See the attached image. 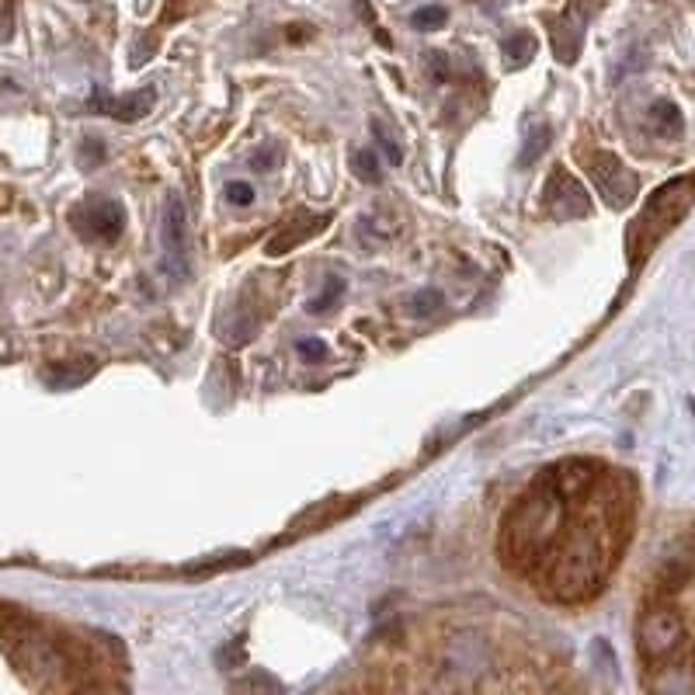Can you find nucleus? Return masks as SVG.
<instances>
[{"instance_id":"1","label":"nucleus","mask_w":695,"mask_h":695,"mask_svg":"<svg viewBox=\"0 0 695 695\" xmlns=\"http://www.w3.org/2000/svg\"><path fill=\"white\" fill-rule=\"evenodd\" d=\"M636 487L602 459H560L501 518L504 570L550 605H584L609 584L633 536Z\"/></svg>"},{"instance_id":"2","label":"nucleus","mask_w":695,"mask_h":695,"mask_svg":"<svg viewBox=\"0 0 695 695\" xmlns=\"http://www.w3.org/2000/svg\"><path fill=\"white\" fill-rule=\"evenodd\" d=\"M692 199H695V174L668 181V185L657 188V192L650 195L643 212L633 219V226H629L626 247H629V258H633V265L654 251L657 240H661L664 233H668L671 226L685 216V209L692 206Z\"/></svg>"},{"instance_id":"3","label":"nucleus","mask_w":695,"mask_h":695,"mask_svg":"<svg viewBox=\"0 0 695 695\" xmlns=\"http://www.w3.org/2000/svg\"><path fill=\"white\" fill-rule=\"evenodd\" d=\"M584 164H588V174H591V181H595L598 195H602V199L609 202L612 209H623V206H629V202H633V195H636V174L629 171V167L616 157V153L591 150L588 157H584Z\"/></svg>"},{"instance_id":"4","label":"nucleus","mask_w":695,"mask_h":695,"mask_svg":"<svg viewBox=\"0 0 695 695\" xmlns=\"http://www.w3.org/2000/svg\"><path fill=\"white\" fill-rule=\"evenodd\" d=\"M164 272L174 282H185L192 272V237H188V212L178 195L164 206Z\"/></svg>"},{"instance_id":"5","label":"nucleus","mask_w":695,"mask_h":695,"mask_svg":"<svg viewBox=\"0 0 695 695\" xmlns=\"http://www.w3.org/2000/svg\"><path fill=\"white\" fill-rule=\"evenodd\" d=\"M73 230L94 244H112L126 226V212L115 199H87L70 212Z\"/></svg>"},{"instance_id":"6","label":"nucleus","mask_w":695,"mask_h":695,"mask_svg":"<svg viewBox=\"0 0 695 695\" xmlns=\"http://www.w3.org/2000/svg\"><path fill=\"white\" fill-rule=\"evenodd\" d=\"M543 206L546 212H550L553 219H581L591 212V195L584 192L581 185H577V178L570 171H563V167H556V171L550 174V181H546L543 188Z\"/></svg>"},{"instance_id":"7","label":"nucleus","mask_w":695,"mask_h":695,"mask_svg":"<svg viewBox=\"0 0 695 695\" xmlns=\"http://www.w3.org/2000/svg\"><path fill=\"white\" fill-rule=\"evenodd\" d=\"M327 223H331V216H306V219H299V223H289L272 244H268V254H272V258H282V254H289L292 247H299L303 240L324 233Z\"/></svg>"},{"instance_id":"8","label":"nucleus","mask_w":695,"mask_h":695,"mask_svg":"<svg viewBox=\"0 0 695 695\" xmlns=\"http://www.w3.org/2000/svg\"><path fill=\"white\" fill-rule=\"evenodd\" d=\"M581 39H584V18H581V11H577V4H570V11L563 14L560 28L553 32L556 60H560V63H574L577 60V49H581Z\"/></svg>"},{"instance_id":"9","label":"nucleus","mask_w":695,"mask_h":695,"mask_svg":"<svg viewBox=\"0 0 695 695\" xmlns=\"http://www.w3.org/2000/svg\"><path fill=\"white\" fill-rule=\"evenodd\" d=\"M153 98H157V94H153L150 87H146V91H136V94H129V98H122V101H108L105 112L115 115V119L133 122V119H139V115L150 112V108H153Z\"/></svg>"},{"instance_id":"10","label":"nucleus","mask_w":695,"mask_h":695,"mask_svg":"<svg viewBox=\"0 0 695 695\" xmlns=\"http://www.w3.org/2000/svg\"><path fill=\"white\" fill-rule=\"evenodd\" d=\"M532 56H536V39H532L529 32H518L504 42V63H508V67H525Z\"/></svg>"},{"instance_id":"11","label":"nucleus","mask_w":695,"mask_h":695,"mask_svg":"<svg viewBox=\"0 0 695 695\" xmlns=\"http://www.w3.org/2000/svg\"><path fill=\"white\" fill-rule=\"evenodd\" d=\"M650 122L657 126V133L671 136V133H678V126H682V115H678V108L668 105V101H657L654 112H650Z\"/></svg>"},{"instance_id":"12","label":"nucleus","mask_w":695,"mask_h":695,"mask_svg":"<svg viewBox=\"0 0 695 695\" xmlns=\"http://www.w3.org/2000/svg\"><path fill=\"white\" fill-rule=\"evenodd\" d=\"M445 18H449V11H445L442 4H428V7H421V11L411 14V25L421 28V32H435V28L445 25Z\"/></svg>"},{"instance_id":"13","label":"nucleus","mask_w":695,"mask_h":695,"mask_svg":"<svg viewBox=\"0 0 695 695\" xmlns=\"http://www.w3.org/2000/svg\"><path fill=\"white\" fill-rule=\"evenodd\" d=\"M351 167H355L358 178H362V181H372V185H376V181L383 178V171H379L376 150H358L355 157H351Z\"/></svg>"},{"instance_id":"14","label":"nucleus","mask_w":695,"mask_h":695,"mask_svg":"<svg viewBox=\"0 0 695 695\" xmlns=\"http://www.w3.org/2000/svg\"><path fill=\"white\" fill-rule=\"evenodd\" d=\"M341 292H345V282H341V278H331V282L324 285V292H320L317 299H310V306H306V310H310V313H327Z\"/></svg>"},{"instance_id":"15","label":"nucleus","mask_w":695,"mask_h":695,"mask_svg":"<svg viewBox=\"0 0 695 695\" xmlns=\"http://www.w3.org/2000/svg\"><path fill=\"white\" fill-rule=\"evenodd\" d=\"M442 303H445L442 292H438V289H424V292H417V296L411 299V313H417V317H424V313H435Z\"/></svg>"},{"instance_id":"16","label":"nucleus","mask_w":695,"mask_h":695,"mask_svg":"<svg viewBox=\"0 0 695 695\" xmlns=\"http://www.w3.org/2000/svg\"><path fill=\"white\" fill-rule=\"evenodd\" d=\"M372 133H376V143H379V150L386 153V160H390V164H400V157H404V153H400L397 139L383 129V122H372Z\"/></svg>"},{"instance_id":"17","label":"nucleus","mask_w":695,"mask_h":695,"mask_svg":"<svg viewBox=\"0 0 695 695\" xmlns=\"http://www.w3.org/2000/svg\"><path fill=\"white\" fill-rule=\"evenodd\" d=\"M226 199H230L233 206H251L254 188L247 185V181H230V185H226Z\"/></svg>"},{"instance_id":"18","label":"nucleus","mask_w":695,"mask_h":695,"mask_svg":"<svg viewBox=\"0 0 695 695\" xmlns=\"http://www.w3.org/2000/svg\"><path fill=\"white\" fill-rule=\"evenodd\" d=\"M296 348H299V355H303V358H327V345L320 338H303Z\"/></svg>"},{"instance_id":"19","label":"nucleus","mask_w":695,"mask_h":695,"mask_svg":"<svg viewBox=\"0 0 695 695\" xmlns=\"http://www.w3.org/2000/svg\"><path fill=\"white\" fill-rule=\"evenodd\" d=\"M275 160H278V146H265V150L254 157V167H258V171H275Z\"/></svg>"}]
</instances>
